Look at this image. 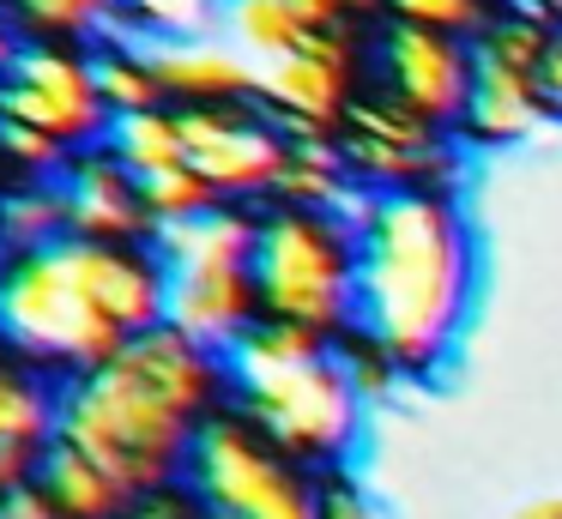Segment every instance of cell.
I'll use <instances>...</instances> for the list:
<instances>
[{"mask_svg": "<svg viewBox=\"0 0 562 519\" xmlns=\"http://www.w3.org/2000/svg\"><path fill=\"white\" fill-rule=\"evenodd\" d=\"M188 435H194V417H182L170 398H158L115 357L55 381V441L91 453L134 495L182 483Z\"/></svg>", "mask_w": 562, "mask_h": 519, "instance_id": "obj_3", "label": "cell"}, {"mask_svg": "<svg viewBox=\"0 0 562 519\" xmlns=\"http://www.w3.org/2000/svg\"><path fill=\"white\" fill-rule=\"evenodd\" d=\"M122 519H188L182 514V501H176V495H164V489H151V495H139L134 507H127Z\"/></svg>", "mask_w": 562, "mask_h": 519, "instance_id": "obj_33", "label": "cell"}, {"mask_svg": "<svg viewBox=\"0 0 562 519\" xmlns=\"http://www.w3.org/2000/svg\"><path fill=\"white\" fill-rule=\"evenodd\" d=\"M37 483L49 489V501H55V514H61V519H122L127 507L139 501L115 471H103L91 453H79V447H67V441L43 447Z\"/></svg>", "mask_w": 562, "mask_h": 519, "instance_id": "obj_17", "label": "cell"}, {"mask_svg": "<svg viewBox=\"0 0 562 519\" xmlns=\"http://www.w3.org/2000/svg\"><path fill=\"white\" fill-rule=\"evenodd\" d=\"M86 60H91V84H98V97H103L110 115H122V109H158L164 103L158 72H151L139 55H127V48H91Z\"/></svg>", "mask_w": 562, "mask_h": 519, "instance_id": "obj_23", "label": "cell"}, {"mask_svg": "<svg viewBox=\"0 0 562 519\" xmlns=\"http://www.w3.org/2000/svg\"><path fill=\"white\" fill-rule=\"evenodd\" d=\"M544 91H538V72L532 67H514L502 60L490 43L472 36V91H465V115L460 127L484 145H514L544 121Z\"/></svg>", "mask_w": 562, "mask_h": 519, "instance_id": "obj_15", "label": "cell"}, {"mask_svg": "<svg viewBox=\"0 0 562 519\" xmlns=\"http://www.w3.org/2000/svg\"><path fill=\"white\" fill-rule=\"evenodd\" d=\"M218 36L260 67V60L303 43L308 19L296 12V0H218Z\"/></svg>", "mask_w": 562, "mask_h": 519, "instance_id": "obj_19", "label": "cell"}, {"mask_svg": "<svg viewBox=\"0 0 562 519\" xmlns=\"http://www.w3.org/2000/svg\"><path fill=\"white\" fill-rule=\"evenodd\" d=\"M538 91H544V109L562 121V31H550V48L538 60Z\"/></svg>", "mask_w": 562, "mask_h": 519, "instance_id": "obj_31", "label": "cell"}, {"mask_svg": "<svg viewBox=\"0 0 562 519\" xmlns=\"http://www.w3.org/2000/svg\"><path fill=\"white\" fill-rule=\"evenodd\" d=\"M55 193L67 212V236H91V241H146L151 217L139 205V181L115 163L103 145H79L55 163Z\"/></svg>", "mask_w": 562, "mask_h": 519, "instance_id": "obj_11", "label": "cell"}, {"mask_svg": "<svg viewBox=\"0 0 562 519\" xmlns=\"http://www.w3.org/2000/svg\"><path fill=\"white\" fill-rule=\"evenodd\" d=\"M351 79V48L339 31H308L296 48L260 60L255 97L267 103V121L284 139H339V103Z\"/></svg>", "mask_w": 562, "mask_h": 519, "instance_id": "obj_8", "label": "cell"}, {"mask_svg": "<svg viewBox=\"0 0 562 519\" xmlns=\"http://www.w3.org/2000/svg\"><path fill=\"white\" fill-rule=\"evenodd\" d=\"M224 393L236 410L279 447L284 459H339L363 435V405L351 369L327 338L296 320L255 314L231 345L218 350Z\"/></svg>", "mask_w": 562, "mask_h": 519, "instance_id": "obj_2", "label": "cell"}, {"mask_svg": "<svg viewBox=\"0 0 562 519\" xmlns=\"http://www.w3.org/2000/svg\"><path fill=\"white\" fill-rule=\"evenodd\" d=\"M115 362H127V369H134L151 393L170 398V405L182 410V417H194V422L212 410V393L224 386L218 350L194 345L188 332H176V326H164V320L127 338V345L115 350Z\"/></svg>", "mask_w": 562, "mask_h": 519, "instance_id": "obj_13", "label": "cell"}, {"mask_svg": "<svg viewBox=\"0 0 562 519\" xmlns=\"http://www.w3.org/2000/svg\"><path fill=\"white\" fill-rule=\"evenodd\" d=\"M345 188H351V169H345L339 139H296L291 163H284L279 188H272V200L303 205V212H333Z\"/></svg>", "mask_w": 562, "mask_h": 519, "instance_id": "obj_20", "label": "cell"}, {"mask_svg": "<svg viewBox=\"0 0 562 519\" xmlns=\"http://www.w3.org/2000/svg\"><path fill=\"white\" fill-rule=\"evenodd\" d=\"M151 72H158L164 91L194 97V103H218V97H255V60L243 48H231L218 31L212 36H164L146 31L134 48Z\"/></svg>", "mask_w": 562, "mask_h": 519, "instance_id": "obj_14", "label": "cell"}, {"mask_svg": "<svg viewBox=\"0 0 562 519\" xmlns=\"http://www.w3.org/2000/svg\"><path fill=\"white\" fill-rule=\"evenodd\" d=\"M477 248L441 188H387L351 236V332L400 374H429L465 332Z\"/></svg>", "mask_w": 562, "mask_h": 519, "instance_id": "obj_1", "label": "cell"}, {"mask_svg": "<svg viewBox=\"0 0 562 519\" xmlns=\"http://www.w3.org/2000/svg\"><path fill=\"white\" fill-rule=\"evenodd\" d=\"M98 145L115 157V163L127 169V176H158V169H176L188 163L182 151V115H170V109H122V115L103 121Z\"/></svg>", "mask_w": 562, "mask_h": 519, "instance_id": "obj_18", "label": "cell"}, {"mask_svg": "<svg viewBox=\"0 0 562 519\" xmlns=\"http://www.w3.org/2000/svg\"><path fill=\"white\" fill-rule=\"evenodd\" d=\"M405 24H429V31H453V36H477L484 31V7L477 0H387Z\"/></svg>", "mask_w": 562, "mask_h": 519, "instance_id": "obj_27", "label": "cell"}, {"mask_svg": "<svg viewBox=\"0 0 562 519\" xmlns=\"http://www.w3.org/2000/svg\"><path fill=\"white\" fill-rule=\"evenodd\" d=\"M550 519H562V495H557V514H550Z\"/></svg>", "mask_w": 562, "mask_h": 519, "instance_id": "obj_36", "label": "cell"}, {"mask_svg": "<svg viewBox=\"0 0 562 519\" xmlns=\"http://www.w3.org/2000/svg\"><path fill=\"white\" fill-rule=\"evenodd\" d=\"M248 284L272 320H296L321 338L339 332L351 326V236L327 212L272 205L267 217H255Z\"/></svg>", "mask_w": 562, "mask_h": 519, "instance_id": "obj_5", "label": "cell"}, {"mask_svg": "<svg viewBox=\"0 0 562 519\" xmlns=\"http://www.w3.org/2000/svg\"><path fill=\"white\" fill-rule=\"evenodd\" d=\"M0 441L49 447L55 441V386H43L37 374L0 369Z\"/></svg>", "mask_w": 562, "mask_h": 519, "instance_id": "obj_22", "label": "cell"}, {"mask_svg": "<svg viewBox=\"0 0 562 519\" xmlns=\"http://www.w3.org/2000/svg\"><path fill=\"white\" fill-rule=\"evenodd\" d=\"M0 345L61 374H86L127 345V332L91 302L61 236L0 260Z\"/></svg>", "mask_w": 562, "mask_h": 519, "instance_id": "obj_4", "label": "cell"}, {"mask_svg": "<svg viewBox=\"0 0 562 519\" xmlns=\"http://www.w3.org/2000/svg\"><path fill=\"white\" fill-rule=\"evenodd\" d=\"M182 489L200 519H321V489L243 417L206 410L188 435Z\"/></svg>", "mask_w": 562, "mask_h": 519, "instance_id": "obj_6", "label": "cell"}, {"mask_svg": "<svg viewBox=\"0 0 562 519\" xmlns=\"http://www.w3.org/2000/svg\"><path fill=\"white\" fill-rule=\"evenodd\" d=\"M502 7H508L514 19H532V24H544V31H562V0H502Z\"/></svg>", "mask_w": 562, "mask_h": 519, "instance_id": "obj_34", "label": "cell"}, {"mask_svg": "<svg viewBox=\"0 0 562 519\" xmlns=\"http://www.w3.org/2000/svg\"><path fill=\"white\" fill-rule=\"evenodd\" d=\"M13 48H19V36H13V24L0 19V67H7V60H13Z\"/></svg>", "mask_w": 562, "mask_h": 519, "instance_id": "obj_35", "label": "cell"}, {"mask_svg": "<svg viewBox=\"0 0 562 519\" xmlns=\"http://www.w3.org/2000/svg\"><path fill=\"white\" fill-rule=\"evenodd\" d=\"M0 260H7V248H0Z\"/></svg>", "mask_w": 562, "mask_h": 519, "instance_id": "obj_37", "label": "cell"}, {"mask_svg": "<svg viewBox=\"0 0 562 519\" xmlns=\"http://www.w3.org/2000/svg\"><path fill=\"white\" fill-rule=\"evenodd\" d=\"M0 519H61L49 501V489H43L37 477L13 483V489H0Z\"/></svg>", "mask_w": 562, "mask_h": 519, "instance_id": "obj_29", "label": "cell"}, {"mask_svg": "<svg viewBox=\"0 0 562 519\" xmlns=\"http://www.w3.org/2000/svg\"><path fill=\"white\" fill-rule=\"evenodd\" d=\"M158 278H164V326L188 332L206 350H224L260 314L248 266H206V272H158Z\"/></svg>", "mask_w": 562, "mask_h": 519, "instance_id": "obj_12", "label": "cell"}, {"mask_svg": "<svg viewBox=\"0 0 562 519\" xmlns=\"http://www.w3.org/2000/svg\"><path fill=\"white\" fill-rule=\"evenodd\" d=\"M212 200H218V193H212V181L200 176L194 163H176V169H158V176H139V205H146L151 224H164V217H188V212H206Z\"/></svg>", "mask_w": 562, "mask_h": 519, "instance_id": "obj_24", "label": "cell"}, {"mask_svg": "<svg viewBox=\"0 0 562 519\" xmlns=\"http://www.w3.org/2000/svg\"><path fill=\"white\" fill-rule=\"evenodd\" d=\"M248 241H255V217L243 205L212 200L206 212L151 224L139 248L158 260V272H206V266H248Z\"/></svg>", "mask_w": 562, "mask_h": 519, "instance_id": "obj_16", "label": "cell"}, {"mask_svg": "<svg viewBox=\"0 0 562 519\" xmlns=\"http://www.w3.org/2000/svg\"><path fill=\"white\" fill-rule=\"evenodd\" d=\"M19 24L31 31H67V36H91L103 19H110L122 0H7Z\"/></svg>", "mask_w": 562, "mask_h": 519, "instance_id": "obj_25", "label": "cell"}, {"mask_svg": "<svg viewBox=\"0 0 562 519\" xmlns=\"http://www.w3.org/2000/svg\"><path fill=\"white\" fill-rule=\"evenodd\" d=\"M321 519H381V514H375V501H369L363 489L333 483V489H321Z\"/></svg>", "mask_w": 562, "mask_h": 519, "instance_id": "obj_30", "label": "cell"}, {"mask_svg": "<svg viewBox=\"0 0 562 519\" xmlns=\"http://www.w3.org/2000/svg\"><path fill=\"white\" fill-rule=\"evenodd\" d=\"M0 115L31 121L67 151H79V145H98L110 109L91 84L86 55H67L55 43H19L13 60L0 67Z\"/></svg>", "mask_w": 562, "mask_h": 519, "instance_id": "obj_7", "label": "cell"}, {"mask_svg": "<svg viewBox=\"0 0 562 519\" xmlns=\"http://www.w3.org/2000/svg\"><path fill=\"white\" fill-rule=\"evenodd\" d=\"M381 84L393 103L424 115L429 127H448L465 115V91H472V43L453 31H429V24H387L375 48Z\"/></svg>", "mask_w": 562, "mask_h": 519, "instance_id": "obj_10", "label": "cell"}, {"mask_svg": "<svg viewBox=\"0 0 562 519\" xmlns=\"http://www.w3.org/2000/svg\"><path fill=\"white\" fill-rule=\"evenodd\" d=\"M122 7L164 36H212L218 31V0H122Z\"/></svg>", "mask_w": 562, "mask_h": 519, "instance_id": "obj_26", "label": "cell"}, {"mask_svg": "<svg viewBox=\"0 0 562 519\" xmlns=\"http://www.w3.org/2000/svg\"><path fill=\"white\" fill-rule=\"evenodd\" d=\"M0 151L13 157V163L37 169V176H55V163L67 157V145L49 139L43 127H31V121H19V115H0Z\"/></svg>", "mask_w": 562, "mask_h": 519, "instance_id": "obj_28", "label": "cell"}, {"mask_svg": "<svg viewBox=\"0 0 562 519\" xmlns=\"http://www.w3.org/2000/svg\"><path fill=\"white\" fill-rule=\"evenodd\" d=\"M67 236V212H61V193L55 181H31V188L0 193V248L19 253V248H43V241Z\"/></svg>", "mask_w": 562, "mask_h": 519, "instance_id": "obj_21", "label": "cell"}, {"mask_svg": "<svg viewBox=\"0 0 562 519\" xmlns=\"http://www.w3.org/2000/svg\"><path fill=\"white\" fill-rule=\"evenodd\" d=\"M37 459H43V447H13V441H0V489H13V483L37 477Z\"/></svg>", "mask_w": 562, "mask_h": 519, "instance_id": "obj_32", "label": "cell"}, {"mask_svg": "<svg viewBox=\"0 0 562 519\" xmlns=\"http://www.w3.org/2000/svg\"><path fill=\"white\" fill-rule=\"evenodd\" d=\"M182 151L212 181L218 200L272 193L284 163H291V139L267 115H255V109H224V103L182 109Z\"/></svg>", "mask_w": 562, "mask_h": 519, "instance_id": "obj_9", "label": "cell"}]
</instances>
